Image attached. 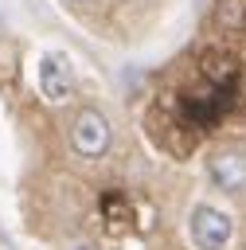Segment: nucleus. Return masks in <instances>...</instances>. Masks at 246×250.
I'll return each mask as SVG.
<instances>
[{"mask_svg":"<svg viewBox=\"0 0 246 250\" xmlns=\"http://www.w3.org/2000/svg\"><path fill=\"white\" fill-rule=\"evenodd\" d=\"M82 250H86V246H82Z\"/></svg>","mask_w":246,"mask_h":250,"instance_id":"nucleus-7","label":"nucleus"},{"mask_svg":"<svg viewBox=\"0 0 246 250\" xmlns=\"http://www.w3.org/2000/svg\"><path fill=\"white\" fill-rule=\"evenodd\" d=\"M39 90L47 102H66L74 94V70L66 62V55L59 51H47L43 62H39Z\"/></svg>","mask_w":246,"mask_h":250,"instance_id":"nucleus-4","label":"nucleus"},{"mask_svg":"<svg viewBox=\"0 0 246 250\" xmlns=\"http://www.w3.org/2000/svg\"><path fill=\"white\" fill-rule=\"evenodd\" d=\"M66 141H70L74 156H82V160H102V156L109 152V141H113L109 117H105L98 105L74 109V113H70V125H66Z\"/></svg>","mask_w":246,"mask_h":250,"instance_id":"nucleus-1","label":"nucleus"},{"mask_svg":"<svg viewBox=\"0 0 246 250\" xmlns=\"http://www.w3.org/2000/svg\"><path fill=\"white\" fill-rule=\"evenodd\" d=\"M187 234H191L195 250H226V242L234 234V219L226 211H219L215 203H195L187 215Z\"/></svg>","mask_w":246,"mask_h":250,"instance_id":"nucleus-2","label":"nucleus"},{"mask_svg":"<svg viewBox=\"0 0 246 250\" xmlns=\"http://www.w3.org/2000/svg\"><path fill=\"white\" fill-rule=\"evenodd\" d=\"M66 4H74V8H82V4H90V0H66Z\"/></svg>","mask_w":246,"mask_h":250,"instance_id":"nucleus-5","label":"nucleus"},{"mask_svg":"<svg viewBox=\"0 0 246 250\" xmlns=\"http://www.w3.org/2000/svg\"><path fill=\"white\" fill-rule=\"evenodd\" d=\"M207 180L223 195H246V148L223 145L207 152Z\"/></svg>","mask_w":246,"mask_h":250,"instance_id":"nucleus-3","label":"nucleus"},{"mask_svg":"<svg viewBox=\"0 0 246 250\" xmlns=\"http://www.w3.org/2000/svg\"><path fill=\"white\" fill-rule=\"evenodd\" d=\"M242 250H246V234H242Z\"/></svg>","mask_w":246,"mask_h":250,"instance_id":"nucleus-6","label":"nucleus"}]
</instances>
